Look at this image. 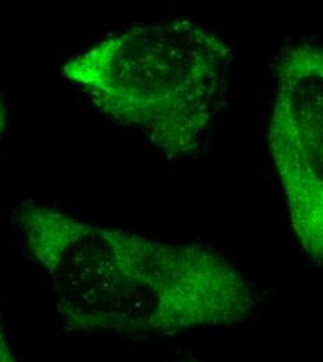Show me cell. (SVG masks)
I'll list each match as a JSON object with an SVG mask.
<instances>
[{"instance_id": "1", "label": "cell", "mask_w": 323, "mask_h": 362, "mask_svg": "<svg viewBox=\"0 0 323 362\" xmlns=\"http://www.w3.org/2000/svg\"><path fill=\"white\" fill-rule=\"evenodd\" d=\"M17 225L74 333L173 337L242 325L259 308L248 276L204 243L93 223L31 199Z\"/></svg>"}, {"instance_id": "3", "label": "cell", "mask_w": 323, "mask_h": 362, "mask_svg": "<svg viewBox=\"0 0 323 362\" xmlns=\"http://www.w3.org/2000/svg\"><path fill=\"white\" fill-rule=\"evenodd\" d=\"M268 149L303 254L323 265V45L286 47L275 63Z\"/></svg>"}, {"instance_id": "5", "label": "cell", "mask_w": 323, "mask_h": 362, "mask_svg": "<svg viewBox=\"0 0 323 362\" xmlns=\"http://www.w3.org/2000/svg\"><path fill=\"white\" fill-rule=\"evenodd\" d=\"M7 126V105L3 99H0V138L3 136Z\"/></svg>"}, {"instance_id": "2", "label": "cell", "mask_w": 323, "mask_h": 362, "mask_svg": "<svg viewBox=\"0 0 323 362\" xmlns=\"http://www.w3.org/2000/svg\"><path fill=\"white\" fill-rule=\"evenodd\" d=\"M234 45L192 18L134 24L74 54L63 76L117 126L166 159H191L225 107Z\"/></svg>"}, {"instance_id": "4", "label": "cell", "mask_w": 323, "mask_h": 362, "mask_svg": "<svg viewBox=\"0 0 323 362\" xmlns=\"http://www.w3.org/2000/svg\"><path fill=\"white\" fill-rule=\"evenodd\" d=\"M0 362H18L17 356L11 347V343L8 341V337L6 334L1 320H0Z\"/></svg>"}, {"instance_id": "6", "label": "cell", "mask_w": 323, "mask_h": 362, "mask_svg": "<svg viewBox=\"0 0 323 362\" xmlns=\"http://www.w3.org/2000/svg\"><path fill=\"white\" fill-rule=\"evenodd\" d=\"M177 362H196V361H177Z\"/></svg>"}]
</instances>
